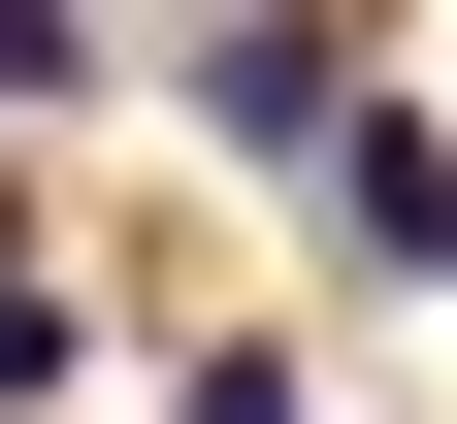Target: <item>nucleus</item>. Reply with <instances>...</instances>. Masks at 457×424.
I'll use <instances>...</instances> for the list:
<instances>
[{
	"instance_id": "1",
	"label": "nucleus",
	"mask_w": 457,
	"mask_h": 424,
	"mask_svg": "<svg viewBox=\"0 0 457 424\" xmlns=\"http://www.w3.org/2000/svg\"><path fill=\"white\" fill-rule=\"evenodd\" d=\"M196 131H228V163H295V196L360 163V66H327V0H228V33H196Z\"/></svg>"
},
{
	"instance_id": "4",
	"label": "nucleus",
	"mask_w": 457,
	"mask_h": 424,
	"mask_svg": "<svg viewBox=\"0 0 457 424\" xmlns=\"http://www.w3.org/2000/svg\"><path fill=\"white\" fill-rule=\"evenodd\" d=\"M163 424H327V392H295V359H196V392H163Z\"/></svg>"
},
{
	"instance_id": "2",
	"label": "nucleus",
	"mask_w": 457,
	"mask_h": 424,
	"mask_svg": "<svg viewBox=\"0 0 457 424\" xmlns=\"http://www.w3.org/2000/svg\"><path fill=\"white\" fill-rule=\"evenodd\" d=\"M33 392H66V294H33V229H0V424H33Z\"/></svg>"
},
{
	"instance_id": "3",
	"label": "nucleus",
	"mask_w": 457,
	"mask_h": 424,
	"mask_svg": "<svg viewBox=\"0 0 457 424\" xmlns=\"http://www.w3.org/2000/svg\"><path fill=\"white\" fill-rule=\"evenodd\" d=\"M66 66H98V0H0V98H66Z\"/></svg>"
}]
</instances>
